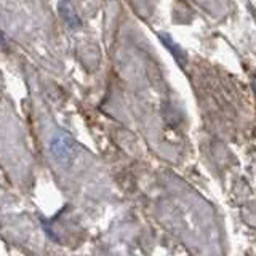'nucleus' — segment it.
Masks as SVG:
<instances>
[{"label": "nucleus", "instance_id": "obj_1", "mask_svg": "<svg viewBox=\"0 0 256 256\" xmlns=\"http://www.w3.org/2000/svg\"><path fill=\"white\" fill-rule=\"evenodd\" d=\"M50 149L53 152V157L62 165H68L74 156V146L66 136H56L50 144Z\"/></svg>", "mask_w": 256, "mask_h": 256}]
</instances>
